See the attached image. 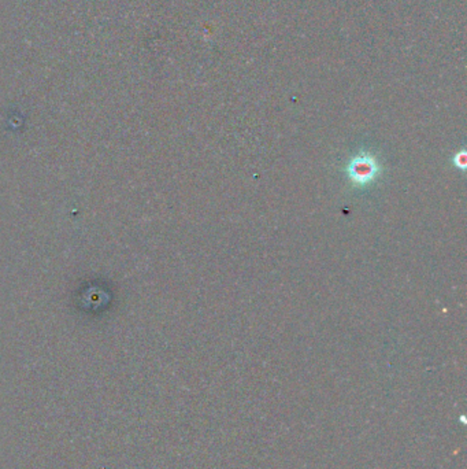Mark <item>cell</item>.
Masks as SVG:
<instances>
[{
	"instance_id": "cell-1",
	"label": "cell",
	"mask_w": 467,
	"mask_h": 469,
	"mask_svg": "<svg viewBox=\"0 0 467 469\" xmlns=\"http://www.w3.org/2000/svg\"><path fill=\"white\" fill-rule=\"evenodd\" d=\"M351 178L358 184H365L370 182L377 172V166L370 158H358L351 165Z\"/></svg>"
}]
</instances>
